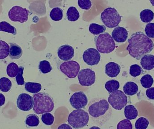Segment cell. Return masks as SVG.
Segmentation results:
<instances>
[{
  "label": "cell",
  "instance_id": "1",
  "mask_svg": "<svg viewBox=\"0 0 154 129\" xmlns=\"http://www.w3.org/2000/svg\"><path fill=\"white\" fill-rule=\"evenodd\" d=\"M128 43L127 50L129 55L137 60H140L142 57L150 53L154 47L152 40L141 31L132 34Z\"/></svg>",
  "mask_w": 154,
  "mask_h": 129
},
{
  "label": "cell",
  "instance_id": "2",
  "mask_svg": "<svg viewBox=\"0 0 154 129\" xmlns=\"http://www.w3.org/2000/svg\"><path fill=\"white\" fill-rule=\"evenodd\" d=\"M88 111L94 122L102 125L110 119L112 111L107 101L104 99L96 98L89 104Z\"/></svg>",
  "mask_w": 154,
  "mask_h": 129
},
{
  "label": "cell",
  "instance_id": "3",
  "mask_svg": "<svg viewBox=\"0 0 154 129\" xmlns=\"http://www.w3.org/2000/svg\"><path fill=\"white\" fill-rule=\"evenodd\" d=\"M33 110L37 114H43L52 111L55 107L53 98L48 94L40 92L33 95Z\"/></svg>",
  "mask_w": 154,
  "mask_h": 129
},
{
  "label": "cell",
  "instance_id": "4",
  "mask_svg": "<svg viewBox=\"0 0 154 129\" xmlns=\"http://www.w3.org/2000/svg\"><path fill=\"white\" fill-rule=\"evenodd\" d=\"M97 50L101 54H109L115 50L116 43L108 33L100 34L95 38Z\"/></svg>",
  "mask_w": 154,
  "mask_h": 129
},
{
  "label": "cell",
  "instance_id": "5",
  "mask_svg": "<svg viewBox=\"0 0 154 129\" xmlns=\"http://www.w3.org/2000/svg\"><path fill=\"white\" fill-rule=\"evenodd\" d=\"M89 116L88 113L81 110H76L69 115L68 122L74 128L79 129L86 127L88 123Z\"/></svg>",
  "mask_w": 154,
  "mask_h": 129
},
{
  "label": "cell",
  "instance_id": "6",
  "mask_svg": "<svg viewBox=\"0 0 154 129\" xmlns=\"http://www.w3.org/2000/svg\"><path fill=\"white\" fill-rule=\"evenodd\" d=\"M100 19L106 27L113 28L118 26L121 17L115 8L109 7L101 13Z\"/></svg>",
  "mask_w": 154,
  "mask_h": 129
},
{
  "label": "cell",
  "instance_id": "7",
  "mask_svg": "<svg viewBox=\"0 0 154 129\" xmlns=\"http://www.w3.org/2000/svg\"><path fill=\"white\" fill-rule=\"evenodd\" d=\"M108 101L113 109L121 110L127 104L128 97L124 92L117 90L110 93Z\"/></svg>",
  "mask_w": 154,
  "mask_h": 129
},
{
  "label": "cell",
  "instance_id": "8",
  "mask_svg": "<svg viewBox=\"0 0 154 129\" xmlns=\"http://www.w3.org/2000/svg\"><path fill=\"white\" fill-rule=\"evenodd\" d=\"M29 13H31L26 8L14 6L9 10L8 16L12 21L23 23L28 21Z\"/></svg>",
  "mask_w": 154,
  "mask_h": 129
},
{
  "label": "cell",
  "instance_id": "9",
  "mask_svg": "<svg viewBox=\"0 0 154 129\" xmlns=\"http://www.w3.org/2000/svg\"><path fill=\"white\" fill-rule=\"evenodd\" d=\"M80 66L79 63L75 61L64 62L60 66V71L69 78L76 77L80 71Z\"/></svg>",
  "mask_w": 154,
  "mask_h": 129
},
{
  "label": "cell",
  "instance_id": "10",
  "mask_svg": "<svg viewBox=\"0 0 154 129\" xmlns=\"http://www.w3.org/2000/svg\"><path fill=\"white\" fill-rule=\"evenodd\" d=\"M79 83L82 86H89L93 85L96 80V74L90 69H81L78 75Z\"/></svg>",
  "mask_w": 154,
  "mask_h": 129
},
{
  "label": "cell",
  "instance_id": "11",
  "mask_svg": "<svg viewBox=\"0 0 154 129\" xmlns=\"http://www.w3.org/2000/svg\"><path fill=\"white\" fill-rule=\"evenodd\" d=\"M17 107L23 111H29L33 108L34 100L33 97L28 94H20L17 100Z\"/></svg>",
  "mask_w": 154,
  "mask_h": 129
},
{
  "label": "cell",
  "instance_id": "12",
  "mask_svg": "<svg viewBox=\"0 0 154 129\" xmlns=\"http://www.w3.org/2000/svg\"><path fill=\"white\" fill-rule=\"evenodd\" d=\"M69 102L73 108L81 110L87 105L88 99L83 92H78L72 95L69 99Z\"/></svg>",
  "mask_w": 154,
  "mask_h": 129
},
{
  "label": "cell",
  "instance_id": "13",
  "mask_svg": "<svg viewBox=\"0 0 154 129\" xmlns=\"http://www.w3.org/2000/svg\"><path fill=\"white\" fill-rule=\"evenodd\" d=\"M82 58L87 65L94 66L97 65L100 61V55L95 48H89L84 51Z\"/></svg>",
  "mask_w": 154,
  "mask_h": 129
},
{
  "label": "cell",
  "instance_id": "14",
  "mask_svg": "<svg viewBox=\"0 0 154 129\" xmlns=\"http://www.w3.org/2000/svg\"><path fill=\"white\" fill-rule=\"evenodd\" d=\"M57 54L60 59L64 61H70L75 55V50L71 46L65 45L58 49Z\"/></svg>",
  "mask_w": 154,
  "mask_h": 129
},
{
  "label": "cell",
  "instance_id": "15",
  "mask_svg": "<svg viewBox=\"0 0 154 129\" xmlns=\"http://www.w3.org/2000/svg\"><path fill=\"white\" fill-rule=\"evenodd\" d=\"M112 37L116 42L123 43L125 42L128 37V32L125 28L117 27L112 31Z\"/></svg>",
  "mask_w": 154,
  "mask_h": 129
},
{
  "label": "cell",
  "instance_id": "16",
  "mask_svg": "<svg viewBox=\"0 0 154 129\" xmlns=\"http://www.w3.org/2000/svg\"><path fill=\"white\" fill-rule=\"evenodd\" d=\"M121 70L120 66L114 62H110L105 66V73L109 77L117 76Z\"/></svg>",
  "mask_w": 154,
  "mask_h": 129
},
{
  "label": "cell",
  "instance_id": "17",
  "mask_svg": "<svg viewBox=\"0 0 154 129\" xmlns=\"http://www.w3.org/2000/svg\"><path fill=\"white\" fill-rule=\"evenodd\" d=\"M10 53L9 57L11 59H20L23 55V50L21 47L15 43H9Z\"/></svg>",
  "mask_w": 154,
  "mask_h": 129
},
{
  "label": "cell",
  "instance_id": "18",
  "mask_svg": "<svg viewBox=\"0 0 154 129\" xmlns=\"http://www.w3.org/2000/svg\"><path fill=\"white\" fill-rule=\"evenodd\" d=\"M141 66L144 69L150 70L154 68V56L152 54H146L142 57L140 62Z\"/></svg>",
  "mask_w": 154,
  "mask_h": 129
},
{
  "label": "cell",
  "instance_id": "19",
  "mask_svg": "<svg viewBox=\"0 0 154 129\" xmlns=\"http://www.w3.org/2000/svg\"><path fill=\"white\" fill-rule=\"evenodd\" d=\"M124 92L127 95H134L138 91V86L136 84L133 82H128L123 87Z\"/></svg>",
  "mask_w": 154,
  "mask_h": 129
},
{
  "label": "cell",
  "instance_id": "20",
  "mask_svg": "<svg viewBox=\"0 0 154 129\" xmlns=\"http://www.w3.org/2000/svg\"><path fill=\"white\" fill-rule=\"evenodd\" d=\"M125 115L127 119H134L138 116V111L134 106L128 105L125 108Z\"/></svg>",
  "mask_w": 154,
  "mask_h": 129
},
{
  "label": "cell",
  "instance_id": "21",
  "mask_svg": "<svg viewBox=\"0 0 154 129\" xmlns=\"http://www.w3.org/2000/svg\"><path fill=\"white\" fill-rule=\"evenodd\" d=\"M24 88L27 92L35 94L38 93L41 90L42 86L39 83L26 82L25 83Z\"/></svg>",
  "mask_w": 154,
  "mask_h": 129
},
{
  "label": "cell",
  "instance_id": "22",
  "mask_svg": "<svg viewBox=\"0 0 154 129\" xmlns=\"http://www.w3.org/2000/svg\"><path fill=\"white\" fill-rule=\"evenodd\" d=\"M39 123V117L35 114H29L25 119V124L28 128L38 127Z\"/></svg>",
  "mask_w": 154,
  "mask_h": 129
},
{
  "label": "cell",
  "instance_id": "23",
  "mask_svg": "<svg viewBox=\"0 0 154 129\" xmlns=\"http://www.w3.org/2000/svg\"><path fill=\"white\" fill-rule=\"evenodd\" d=\"M140 19L143 22H150L153 20L154 18V13L152 10L146 9L141 11L140 14Z\"/></svg>",
  "mask_w": 154,
  "mask_h": 129
},
{
  "label": "cell",
  "instance_id": "24",
  "mask_svg": "<svg viewBox=\"0 0 154 129\" xmlns=\"http://www.w3.org/2000/svg\"><path fill=\"white\" fill-rule=\"evenodd\" d=\"M0 31L11 33L14 35L17 34L16 28L5 21L0 22Z\"/></svg>",
  "mask_w": 154,
  "mask_h": 129
},
{
  "label": "cell",
  "instance_id": "25",
  "mask_svg": "<svg viewBox=\"0 0 154 129\" xmlns=\"http://www.w3.org/2000/svg\"><path fill=\"white\" fill-rule=\"evenodd\" d=\"M66 15L68 20L70 22L76 21L79 19L80 17L79 11L74 6H71L69 8Z\"/></svg>",
  "mask_w": 154,
  "mask_h": 129
},
{
  "label": "cell",
  "instance_id": "26",
  "mask_svg": "<svg viewBox=\"0 0 154 129\" xmlns=\"http://www.w3.org/2000/svg\"><path fill=\"white\" fill-rule=\"evenodd\" d=\"M10 46L5 41L0 40V60L5 59L9 55Z\"/></svg>",
  "mask_w": 154,
  "mask_h": 129
},
{
  "label": "cell",
  "instance_id": "27",
  "mask_svg": "<svg viewBox=\"0 0 154 129\" xmlns=\"http://www.w3.org/2000/svg\"><path fill=\"white\" fill-rule=\"evenodd\" d=\"M120 84L119 81L114 79L108 81L105 84V87L106 90L109 93L117 91L119 89Z\"/></svg>",
  "mask_w": 154,
  "mask_h": 129
},
{
  "label": "cell",
  "instance_id": "28",
  "mask_svg": "<svg viewBox=\"0 0 154 129\" xmlns=\"http://www.w3.org/2000/svg\"><path fill=\"white\" fill-rule=\"evenodd\" d=\"M89 30L91 34L99 35L106 31V27L104 25H99L97 23H93L90 25Z\"/></svg>",
  "mask_w": 154,
  "mask_h": 129
},
{
  "label": "cell",
  "instance_id": "29",
  "mask_svg": "<svg viewBox=\"0 0 154 129\" xmlns=\"http://www.w3.org/2000/svg\"><path fill=\"white\" fill-rule=\"evenodd\" d=\"M50 16L51 19L55 21L61 20L63 17V11L59 7H55L51 11Z\"/></svg>",
  "mask_w": 154,
  "mask_h": 129
},
{
  "label": "cell",
  "instance_id": "30",
  "mask_svg": "<svg viewBox=\"0 0 154 129\" xmlns=\"http://www.w3.org/2000/svg\"><path fill=\"white\" fill-rule=\"evenodd\" d=\"M12 87L11 80L6 77L0 78V90L4 92H9Z\"/></svg>",
  "mask_w": 154,
  "mask_h": 129
},
{
  "label": "cell",
  "instance_id": "31",
  "mask_svg": "<svg viewBox=\"0 0 154 129\" xmlns=\"http://www.w3.org/2000/svg\"><path fill=\"white\" fill-rule=\"evenodd\" d=\"M19 67L18 65L14 63L9 64L6 69V73L8 76L11 78H14L17 76L19 73Z\"/></svg>",
  "mask_w": 154,
  "mask_h": 129
},
{
  "label": "cell",
  "instance_id": "32",
  "mask_svg": "<svg viewBox=\"0 0 154 129\" xmlns=\"http://www.w3.org/2000/svg\"><path fill=\"white\" fill-rule=\"evenodd\" d=\"M140 82L143 87L145 88H149L153 84L154 79L151 75H146L142 77Z\"/></svg>",
  "mask_w": 154,
  "mask_h": 129
},
{
  "label": "cell",
  "instance_id": "33",
  "mask_svg": "<svg viewBox=\"0 0 154 129\" xmlns=\"http://www.w3.org/2000/svg\"><path fill=\"white\" fill-rule=\"evenodd\" d=\"M39 69L43 74L49 73L52 69V67L50 63L47 60L41 61L39 64Z\"/></svg>",
  "mask_w": 154,
  "mask_h": 129
},
{
  "label": "cell",
  "instance_id": "34",
  "mask_svg": "<svg viewBox=\"0 0 154 129\" xmlns=\"http://www.w3.org/2000/svg\"><path fill=\"white\" fill-rule=\"evenodd\" d=\"M149 124V121L146 118L141 117L137 120L135 127L136 129H146Z\"/></svg>",
  "mask_w": 154,
  "mask_h": 129
},
{
  "label": "cell",
  "instance_id": "35",
  "mask_svg": "<svg viewBox=\"0 0 154 129\" xmlns=\"http://www.w3.org/2000/svg\"><path fill=\"white\" fill-rule=\"evenodd\" d=\"M41 119L42 122L44 124L48 126H51L54 123L55 118L51 113H47L42 114Z\"/></svg>",
  "mask_w": 154,
  "mask_h": 129
},
{
  "label": "cell",
  "instance_id": "36",
  "mask_svg": "<svg viewBox=\"0 0 154 129\" xmlns=\"http://www.w3.org/2000/svg\"><path fill=\"white\" fill-rule=\"evenodd\" d=\"M142 68L140 66L137 64L132 65L129 69V73L132 76L137 77L142 74Z\"/></svg>",
  "mask_w": 154,
  "mask_h": 129
},
{
  "label": "cell",
  "instance_id": "37",
  "mask_svg": "<svg viewBox=\"0 0 154 129\" xmlns=\"http://www.w3.org/2000/svg\"><path fill=\"white\" fill-rule=\"evenodd\" d=\"M117 129H133V125L129 120L124 119L119 122Z\"/></svg>",
  "mask_w": 154,
  "mask_h": 129
},
{
  "label": "cell",
  "instance_id": "38",
  "mask_svg": "<svg viewBox=\"0 0 154 129\" xmlns=\"http://www.w3.org/2000/svg\"><path fill=\"white\" fill-rule=\"evenodd\" d=\"M145 31L148 37L154 38V23H148L146 26Z\"/></svg>",
  "mask_w": 154,
  "mask_h": 129
},
{
  "label": "cell",
  "instance_id": "39",
  "mask_svg": "<svg viewBox=\"0 0 154 129\" xmlns=\"http://www.w3.org/2000/svg\"><path fill=\"white\" fill-rule=\"evenodd\" d=\"M23 70L24 67L23 66L19 67V71L16 78L17 84L19 85H23L24 84V78L23 77Z\"/></svg>",
  "mask_w": 154,
  "mask_h": 129
},
{
  "label": "cell",
  "instance_id": "40",
  "mask_svg": "<svg viewBox=\"0 0 154 129\" xmlns=\"http://www.w3.org/2000/svg\"><path fill=\"white\" fill-rule=\"evenodd\" d=\"M78 4L82 9L85 10H89L92 6L91 2L89 0H79Z\"/></svg>",
  "mask_w": 154,
  "mask_h": 129
},
{
  "label": "cell",
  "instance_id": "41",
  "mask_svg": "<svg viewBox=\"0 0 154 129\" xmlns=\"http://www.w3.org/2000/svg\"><path fill=\"white\" fill-rule=\"evenodd\" d=\"M146 96L149 99L151 100H154V87L148 88L147 90H146Z\"/></svg>",
  "mask_w": 154,
  "mask_h": 129
},
{
  "label": "cell",
  "instance_id": "42",
  "mask_svg": "<svg viewBox=\"0 0 154 129\" xmlns=\"http://www.w3.org/2000/svg\"><path fill=\"white\" fill-rule=\"evenodd\" d=\"M57 129H73L69 125L64 123L59 126Z\"/></svg>",
  "mask_w": 154,
  "mask_h": 129
},
{
  "label": "cell",
  "instance_id": "43",
  "mask_svg": "<svg viewBox=\"0 0 154 129\" xmlns=\"http://www.w3.org/2000/svg\"><path fill=\"white\" fill-rule=\"evenodd\" d=\"M5 98L4 95L0 93V107L3 106L5 103Z\"/></svg>",
  "mask_w": 154,
  "mask_h": 129
},
{
  "label": "cell",
  "instance_id": "44",
  "mask_svg": "<svg viewBox=\"0 0 154 129\" xmlns=\"http://www.w3.org/2000/svg\"><path fill=\"white\" fill-rule=\"evenodd\" d=\"M89 129H100V128L98 127H92Z\"/></svg>",
  "mask_w": 154,
  "mask_h": 129
},
{
  "label": "cell",
  "instance_id": "45",
  "mask_svg": "<svg viewBox=\"0 0 154 129\" xmlns=\"http://www.w3.org/2000/svg\"><path fill=\"white\" fill-rule=\"evenodd\" d=\"M150 2L152 4V5L154 6V1H150Z\"/></svg>",
  "mask_w": 154,
  "mask_h": 129
}]
</instances>
